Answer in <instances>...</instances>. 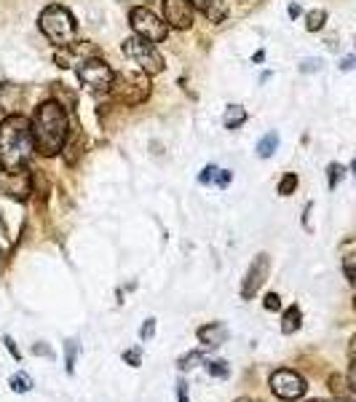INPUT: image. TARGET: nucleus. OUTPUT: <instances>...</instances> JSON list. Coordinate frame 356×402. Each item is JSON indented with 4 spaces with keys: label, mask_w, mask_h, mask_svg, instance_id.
Listing matches in <instances>:
<instances>
[{
    "label": "nucleus",
    "mask_w": 356,
    "mask_h": 402,
    "mask_svg": "<svg viewBox=\"0 0 356 402\" xmlns=\"http://www.w3.org/2000/svg\"><path fill=\"white\" fill-rule=\"evenodd\" d=\"M35 150L33 121L19 113H11L0 121V172L14 175L27 169V161Z\"/></svg>",
    "instance_id": "obj_1"
},
{
    "label": "nucleus",
    "mask_w": 356,
    "mask_h": 402,
    "mask_svg": "<svg viewBox=\"0 0 356 402\" xmlns=\"http://www.w3.org/2000/svg\"><path fill=\"white\" fill-rule=\"evenodd\" d=\"M70 118H67V108L59 105L56 100H46L35 108L33 115V137L35 150L41 156L51 158L65 150V143L70 137Z\"/></svg>",
    "instance_id": "obj_2"
},
{
    "label": "nucleus",
    "mask_w": 356,
    "mask_h": 402,
    "mask_svg": "<svg viewBox=\"0 0 356 402\" xmlns=\"http://www.w3.org/2000/svg\"><path fill=\"white\" fill-rule=\"evenodd\" d=\"M38 27L46 35V41L56 48H67L75 43L78 38V24L73 19V14L67 11L65 6H46L41 16H38Z\"/></svg>",
    "instance_id": "obj_3"
},
{
    "label": "nucleus",
    "mask_w": 356,
    "mask_h": 402,
    "mask_svg": "<svg viewBox=\"0 0 356 402\" xmlns=\"http://www.w3.org/2000/svg\"><path fill=\"white\" fill-rule=\"evenodd\" d=\"M150 91H153V86H150V76L147 73H132V70H126V73H115L108 94L118 105L134 108V105H142L150 97Z\"/></svg>",
    "instance_id": "obj_4"
},
{
    "label": "nucleus",
    "mask_w": 356,
    "mask_h": 402,
    "mask_svg": "<svg viewBox=\"0 0 356 402\" xmlns=\"http://www.w3.org/2000/svg\"><path fill=\"white\" fill-rule=\"evenodd\" d=\"M123 54L129 56V59H134L140 65V70L147 73V76L164 73V56L156 48V43H150V41L140 38V35H132V38L123 41Z\"/></svg>",
    "instance_id": "obj_5"
},
{
    "label": "nucleus",
    "mask_w": 356,
    "mask_h": 402,
    "mask_svg": "<svg viewBox=\"0 0 356 402\" xmlns=\"http://www.w3.org/2000/svg\"><path fill=\"white\" fill-rule=\"evenodd\" d=\"M129 22H132L134 35L145 38V41H150V43L167 41L169 30H172V27L167 24V19H161V16H158L156 11H150L147 6H137V9H132Z\"/></svg>",
    "instance_id": "obj_6"
},
{
    "label": "nucleus",
    "mask_w": 356,
    "mask_h": 402,
    "mask_svg": "<svg viewBox=\"0 0 356 402\" xmlns=\"http://www.w3.org/2000/svg\"><path fill=\"white\" fill-rule=\"evenodd\" d=\"M78 78H80V83L89 86L91 91H110L115 73H112V67L108 65L105 59L91 56V59H86V62L78 65Z\"/></svg>",
    "instance_id": "obj_7"
},
{
    "label": "nucleus",
    "mask_w": 356,
    "mask_h": 402,
    "mask_svg": "<svg viewBox=\"0 0 356 402\" xmlns=\"http://www.w3.org/2000/svg\"><path fill=\"white\" fill-rule=\"evenodd\" d=\"M305 378H303L300 373H295V370H276L273 376H271V391L276 394L278 400L284 402H292V400H300L303 394H305Z\"/></svg>",
    "instance_id": "obj_8"
},
{
    "label": "nucleus",
    "mask_w": 356,
    "mask_h": 402,
    "mask_svg": "<svg viewBox=\"0 0 356 402\" xmlns=\"http://www.w3.org/2000/svg\"><path fill=\"white\" fill-rule=\"evenodd\" d=\"M164 19L172 30H190L196 22V9L190 0H164Z\"/></svg>",
    "instance_id": "obj_9"
},
{
    "label": "nucleus",
    "mask_w": 356,
    "mask_h": 402,
    "mask_svg": "<svg viewBox=\"0 0 356 402\" xmlns=\"http://www.w3.org/2000/svg\"><path fill=\"white\" fill-rule=\"evenodd\" d=\"M33 172L30 169H22V172H14V175H3L0 177V190L9 193L14 201H27L30 193H33Z\"/></svg>",
    "instance_id": "obj_10"
},
{
    "label": "nucleus",
    "mask_w": 356,
    "mask_h": 402,
    "mask_svg": "<svg viewBox=\"0 0 356 402\" xmlns=\"http://www.w3.org/2000/svg\"><path fill=\"white\" fill-rule=\"evenodd\" d=\"M268 268H271V260H268L266 252H260V255L255 257V263L249 266V271H246L244 287H241V298H246V301H252V298H255L257 290L266 284Z\"/></svg>",
    "instance_id": "obj_11"
},
{
    "label": "nucleus",
    "mask_w": 356,
    "mask_h": 402,
    "mask_svg": "<svg viewBox=\"0 0 356 402\" xmlns=\"http://www.w3.org/2000/svg\"><path fill=\"white\" fill-rule=\"evenodd\" d=\"M91 56H97V48L89 43H73L67 46V48H59V54L54 56L56 65L59 67H73V65H80V62H86Z\"/></svg>",
    "instance_id": "obj_12"
},
{
    "label": "nucleus",
    "mask_w": 356,
    "mask_h": 402,
    "mask_svg": "<svg viewBox=\"0 0 356 402\" xmlns=\"http://www.w3.org/2000/svg\"><path fill=\"white\" fill-rule=\"evenodd\" d=\"M199 341L204 346L209 349H217L223 346L225 341H228V327L223 322H211V324H204L199 330Z\"/></svg>",
    "instance_id": "obj_13"
},
{
    "label": "nucleus",
    "mask_w": 356,
    "mask_h": 402,
    "mask_svg": "<svg viewBox=\"0 0 356 402\" xmlns=\"http://www.w3.org/2000/svg\"><path fill=\"white\" fill-rule=\"evenodd\" d=\"M199 182H204V185L214 182V185L225 188V185L231 182V172H225V169H217V167H206V169H204V172L199 175Z\"/></svg>",
    "instance_id": "obj_14"
},
{
    "label": "nucleus",
    "mask_w": 356,
    "mask_h": 402,
    "mask_svg": "<svg viewBox=\"0 0 356 402\" xmlns=\"http://www.w3.org/2000/svg\"><path fill=\"white\" fill-rule=\"evenodd\" d=\"M300 324H303L300 309H298V306H290V309L284 311V316H281V333L284 335L298 333V330H300Z\"/></svg>",
    "instance_id": "obj_15"
},
{
    "label": "nucleus",
    "mask_w": 356,
    "mask_h": 402,
    "mask_svg": "<svg viewBox=\"0 0 356 402\" xmlns=\"http://www.w3.org/2000/svg\"><path fill=\"white\" fill-rule=\"evenodd\" d=\"M193 3V9H201V11L209 16L211 22H220L223 19V6H220V0H190Z\"/></svg>",
    "instance_id": "obj_16"
},
{
    "label": "nucleus",
    "mask_w": 356,
    "mask_h": 402,
    "mask_svg": "<svg viewBox=\"0 0 356 402\" xmlns=\"http://www.w3.org/2000/svg\"><path fill=\"white\" fill-rule=\"evenodd\" d=\"M223 123H225V129H239V126H244L246 110L241 108V105H231L223 115Z\"/></svg>",
    "instance_id": "obj_17"
},
{
    "label": "nucleus",
    "mask_w": 356,
    "mask_h": 402,
    "mask_svg": "<svg viewBox=\"0 0 356 402\" xmlns=\"http://www.w3.org/2000/svg\"><path fill=\"white\" fill-rule=\"evenodd\" d=\"M278 145V137L276 132H268L260 143H257V153H260V158H271L273 156V150H276Z\"/></svg>",
    "instance_id": "obj_18"
},
{
    "label": "nucleus",
    "mask_w": 356,
    "mask_h": 402,
    "mask_svg": "<svg viewBox=\"0 0 356 402\" xmlns=\"http://www.w3.org/2000/svg\"><path fill=\"white\" fill-rule=\"evenodd\" d=\"M324 22H327V11H324V9H316V11H311L305 16V30H308V33H319L324 27Z\"/></svg>",
    "instance_id": "obj_19"
},
{
    "label": "nucleus",
    "mask_w": 356,
    "mask_h": 402,
    "mask_svg": "<svg viewBox=\"0 0 356 402\" xmlns=\"http://www.w3.org/2000/svg\"><path fill=\"white\" fill-rule=\"evenodd\" d=\"M9 386H11V391H16V394H27V391L33 389V378H30L27 373H16V376H11Z\"/></svg>",
    "instance_id": "obj_20"
},
{
    "label": "nucleus",
    "mask_w": 356,
    "mask_h": 402,
    "mask_svg": "<svg viewBox=\"0 0 356 402\" xmlns=\"http://www.w3.org/2000/svg\"><path fill=\"white\" fill-rule=\"evenodd\" d=\"M295 188H298V175H284V177H281V182H278V193H281V196H292V193H295Z\"/></svg>",
    "instance_id": "obj_21"
},
{
    "label": "nucleus",
    "mask_w": 356,
    "mask_h": 402,
    "mask_svg": "<svg viewBox=\"0 0 356 402\" xmlns=\"http://www.w3.org/2000/svg\"><path fill=\"white\" fill-rule=\"evenodd\" d=\"M54 97H56V102H59V105H62V100H65L67 110H73V108H75V94H73V91H67L65 86H62V89H59V86H54Z\"/></svg>",
    "instance_id": "obj_22"
},
{
    "label": "nucleus",
    "mask_w": 356,
    "mask_h": 402,
    "mask_svg": "<svg viewBox=\"0 0 356 402\" xmlns=\"http://www.w3.org/2000/svg\"><path fill=\"white\" fill-rule=\"evenodd\" d=\"M343 175H345V169L340 167V164H330V167H327V177H330V188H337V182L343 180Z\"/></svg>",
    "instance_id": "obj_23"
},
{
    "label": "nucleus",
    "mask_w": 356,
    "mask_h": 402,
    "mask_svg": "<svg viewBox=\"0 0 356 402\" xmlns=\"http://www.w3.org/2000/svg\"><path fill=\"white\" fill-rule=\"evenodd\" d=\"M201 359H204V354H201V351H190V354H185V357L179 359V370H193L201 362Z\"/></svg>",
    "instance_id": "obj_24"
},
{
    "label": "nucleus",
    "mask_w": 356,
    "mask_h": 402,
    "mask_svg": "<svg viewBox=\"0 0 356 402\" xmlns=\"http://www.w3.org/2000/svg\"><path fill=\"white\" fill-rule=\"evenodd\" d=\"M206 370H209V376H217V378H225V376H228V365H225L223 359L206 362Z\"/></svg>",
    "instance_id": "obj_25"
},
{
    "label": "nucleus",
    "mask_w": 356,
    "mask_h": 402,
    "mask_svg": "<svg viewBox=\"0 0 356 402\" xmlns=\"http://www.w3.org/2000/svg\"><path fill=\"white\" fill-rule=\"evenodd\" d=\"M343 271H345V277H348V282H351V284L356 287V252L343 260Z\"/></svg>",
    "instance_id": "obj_26"
},
{
    "label": "nucleus",
    "mask_w": 356,
    "mask_h": 402,
    "mask_svg": "<svg viewBox=\"0 0 356 402\" xmlns=\"http://www.w3.org/2000/svg\"><path fill=\"white\" fill-rule=\"evenodd\" d=\"M153 333H156V319H147V322L140 327V338H142V341H150Z\"/></svg>",
    "instance_id": "obj_27"
},
{
    "label": "nucleus",
    "mask_w": 356,
    "mask_h": 402,
    "mask_svg": "<svg viewBox=\"0 0 356 402\" xmlns=\"http://www.w3.org/2000/svg\"><path fill=\"white\" fill-rule=\"evenodd\" d=\"M263 306H266L268 311H278V309H281V298H278L276 292H268L266 303H263Z\"/></svg>",
    "instance_id": "obj_28"
},
{
    "label": "nucleus",
    "mask_w": 356,
    "mask_h": 402,
    "mask_svg": "<svg viewBox=\"0 0 356 402\" xmlns=\"http://www.w3.org/2000/svg\"><path fill=\"white\" fill-rule=\"evenodd\" d=\"M75 341H67V373H73V365H75Z\"/></svg>",
    "instance_id": "obj_29"
},
{
    "label": "nucleus",
    "mask_w": 356,
    "mask_h": 402,
    "mask_svg": "<svg viewBox=\"0 0 356 402\" xmlns=\"http://www.w3.org/2000/svg\"><path fill=\"white\" fill-rule=\"evenodd\" d=\"M343 383H345L343 376H333V378H330V386H333L335 397H343Z\"/></svg>",
    "instance_id": "obj_30"
},
{
    "label": "nucleus",
    "mask_w": 356,
    "mask_h": 402,
    "mask_svg": "<svg viewBox=\"0 0 356 402\" xmlns=\"http://www.w3.org/2000/svg\"><path fill=\"white\" fill-rule=\"evenodd\" d=\"M123 359H126L132 368H140V349H129V351H123Z\"/></svg>",
    "instance_id": "obj_31"
},
{
    "label": "nucleus",
    "mask_w": 356,
    "mask_h": 402,
    "mask_svg": "<svg viewBox=\"0 0 356 402\" xmlns=\"http://www.w3.org/2000/svg\"><path fill=\"white\" fill-rule=\"evenodd\" d=\"M3 344H6V349H9V351H11V357H14V359H19V357H22V354H19V349L14 346V341H11V338H9V335H6V338H3Z\"/></svg>",
    "instance_id": "obj_32"
},
{
    "label": "nucleus",
    "mask_w": 356,
    "mask_h": 402,
    "mask_svg": "<svg viewBox=\"0 0 356 402\" xmlns=\"http://www.w3.org/2000/svg\"><path fill=\"white\" fill-rule=\"evenodd\" d=\"M322 67V62H316V59H308V62H303V73H313V70H319Z\"/></svg>",
    "instance_id": "obj_33"
},
{
    "label": "nucleus",
    "mask_w": 356,
    "mask_h": 402,
    "mask_svg": "<svg viewBox=\"0 0 356 402\" xmlns=\"http://www.w3.org/2000/svg\"><path fill=\"white\" fill-rule=\"evenodd\" d=\"M348 386L356 391V359H351V370H348Z\"/></svg>",
    "instance_id": "obj_34"
},
{
    "label": "nucleus",
    "mask_w": 356,
    "mask_h": 402,
    "mask_svg": "<svg viewBox=\"0 0 356 402\" xmlns=\"http://www.w3.org/2000/svg\"><path fill=\"white\" fill-rule=\"evenodd\" d=\"M33 351H35V354H46V357H54V354H51V349L43 346V344H35Z\"/></svg>",
    "instance_id": "obj_35"
},
{
    "label": "nucleus",
    "mask_w": 356,
    "mask_h": 402,
    "mask_svg": "<svg viewBox=\"0 0 356 402\" xmlns=\"http://www.w3.org/2000/svg\"><path fill=\"white\" fill-rule=\"evenodd\" d=\"M177 394H179V402H188V394H185V383H182V381L177 383Z\"/></svg>",
    "instance_id": "obj_36"
},
{
    "label": "nucleus",
    "mask_w": 356,
    "mask_h": 402,
    "mask_svg": "<svg viewBox=\"0 0 356 402\" xmlns=\"http://www.w3.org/2000/svg\"><path fill=\"white\" fill-rule=\"evenodd\" d=\"M340 70H354V56L343 59V62H340Z\"/></svg>",
    "instance_id": "obj_37"
},
{
    "label": "nucleus",
    "mask_w": 356,
    "mask_h": 402,
    "mask_svg": "<svg viewBox=\"0 0 356 402\" xmlns=\"http://www.w3.org/2000/svg\"><path fill=\"white\" fill-rule=\"evenodd\" d=\"M348 354H351V359H356V333L351 338V344H348Z\"/></svg>",
    "instance_id": "obj_38"
},
{
    "label": "nucleus",
    "mask_w": 356,
    "mask_h": 402,
    "mask_svg": "<svg viewBox=\"0 0 356 402\" xmlns=\"http://www.w3.org/2000/svg\"><path fill=\"white\" fill-rule=\"evenodd\" d=\"M290 16H300V6H290Z\"/></svg>",
    "instance_id": "obj_39"
},
{
    "label": "nucleus",
    "mask_w": 356,
    "mask_h": 402,
    "mask_svg": "<svg viewBox=\"0 0 356 402\" xmlns=\"http://www.w3.org/2000/svg\"><path fill=\"white\" fill-rule=\"evenodd\" d=\"M236 402H260V400H255V397H239Z\"/></svg>",
    "instance_id": "obj_40"
},
{
    "label": "nucleus",
    "mask_w": 356,
    "mask_h": 402,
    "mask_svg": "<svg viewBox=\"0 0 356 402\" xmlns=\"http://www.w3.org/2000/svg\"><path fill=\"white\" fill-rule=\"evenodd\" d=\"M313 402H324V400H313ZM335 402H351V400H345V397H337Z\"/></svg>",
    "instance_id": "obj_41"
},
{
    "label": "nucleus",
    "mask_w": 356,
    "mask_h": 402,
    "mask_svg": "<svg viewBox=\"0 0 356 402\" xmlns=\"http://www.w3.org/2000/svg\"><path fill=\"white\" fill-rule=\"evenodd\" d=\"M351 169H354V177H356V161H354V164H351Z\"/></svg>",
    "instance_id": "obj_42"
},
{
    "label": "nucleus",
    "mask_w": 356,
    "mask_h": 402,
    "mask_svg": "<svg viewBox=\"0 0 356 402\" xmlns=\"http://www.w3.org/2000/svg\"><path fill=\"white\" fill-rule=\"evenodd\" d=\"M354 306H356V303H354Z\"/></svg>",
    "instance_id": "obj_43"
}]
</instances>
